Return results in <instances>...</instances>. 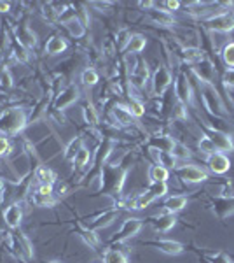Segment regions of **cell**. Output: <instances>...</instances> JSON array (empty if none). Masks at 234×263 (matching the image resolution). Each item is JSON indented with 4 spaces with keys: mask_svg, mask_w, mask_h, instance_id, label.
I'll use <instances>...</instances> for the list:
<instances>
[{
    "mask_svg": "<svg viewBox=\"0 0 234 263\" xmlns=\"http://www.w3.org/2000/svg\"><path fill=\"white\" fill-rule=\"evenodd\" d=\"M127 156L122 158V162L119 165H103L100 174V192L103 195H107L114 200V207L121 205V193L124 188V181L130 172V162H127Z\"/></svg>",
    "mask_w": 234,
    "mask_h": 263,
    "instance_id": "6da1fadb",
    "label": "cell"
},
{
    "mask_svg": "<svg viewBox=\"0 0 234 263\" xmlns=\"http://www.w3.org/2000/svg\"><path fill=\"white\" fill-rule=\"evenodd\" d=\"M28 125V118L25 109L11 107L0 114V134L2 135H18Z\"/></svg>",
    "mask_w": 234,
    "mask_h": 263,
    "instance_id": "7a4b0ae2",
    "label": "cell"
},
{
    "mask_svg": "<svg viewBox=\"0 0 234 263\" xmlns=\"http://www.w3.org/2000/svg\"><path fill=\"white\" fill-rule=\"evenodd\" d=\"M203 27L211 32H222V33L232 32L234 30V14L229 11L222 12V14H214V16H210V18L203 20Z\"/></svg>",
    "mask_w": 234,
    "mask_h": 263,
    "instance_id": "3957f363",
    "label": "cell"
},
{
    "mask_svg": "<svg viewBox=\"0 0 234 263\" xmlns=\"http://www.w3.org/2000/svg\"><path fill=\"white\" fill-rule=\"evenodd\" d=\"M203 102H205V107L210 111L211 116L215 118H222L225 111H224V104L220 100L219 93H217L214 84H203Z\"/></svg>",
    "mask_w": 234,
    "mask_h": 263,
    "instance_id": "277c9868",
    "label": "cell"
},
{
    "mask_svg": "<svg viewBox=\"0 0 234 263\" xmlns=\"http://www.w3.org/2000/svg\"><path fill=\"white\" fill-rule=\"evenodd\" d=\"M142 227H143V219H138V218L126 219V221L122 223L121 230L110 239V246L121 244V242H124V240L131 239V237H135L140 230H142Z\"/></svg>",
    "mask_w": 234,
    "mask_h": 263,
    "instance_id": "5b68a950",
    "label": "cell"
},
{
    "mask_svg": "<svg viewBox=\"0 0 234 263\" xmlns=\"http://www.w3.org/2000/svg\"><path fill=\"white\" fill-rule=\"evenodd\" d=\"M173 174L180 179L182 182H187V184H196V182H205L208 179V174L205 171H201L196 165H182V167H177Z\"/></svg>",
    "mask_w": 234,
    "mask_h": 263,
    "instance_id": "8992f818",
    "label": "cell"
},
{
    "mask_svg": "<svg viewBox=\"0 0 234 263\" xmlns=\"http://www.w3.org/2000/svg\"><path fill=\"white\" fill-rule=\"evenodd\" d=\"M203 130H205V137L210 139L211 144L217 147L219 153H232L234 151V142L229 134L214 130V128H206V126H203Z\"/></svg>",
    "mask_w": 234,
    "mask_h": 263,
    "instance_id": "52a82bcc",
    "label": "cell"
},
{
    "mask_svg": "<svg viewBox=\"0 0 234 263\" xmlns=\"http://www.w3.org/2000/svg\"><path fill=\"white\" fill-rule=\"evenodd\" d=\"M11 242H12V249H14L19 258H23L25 261L33 260V246L25 233L21 232L11 233Z\"/></svg>",
    "mask_w": 234,
    "mask_h": 263,
    "instance_id": "ba28073f",
    "label": "cell"
},
{
    "mask_svg": "<svg viewBox=\"0 0 234 263\" xmlns=\"http://www.w3.org/2000/svg\"><path fill=\"white\" fill-rule=\"evenodd\" d=\"M172 84V72L166 65H157V69L152 76V91L156 97H161L163 93L168 90V86Z\"/></svg>",
    "mask_w": 234,
    "mask_h": 263,
    "instance_id": "9c48e42d",
    "label": "cell"
},
{
    "mask_svg": "<svg viewBox=\"0 0 234 263\" xmlns=\"http://www.w3.org/2000/svg\"><path fill=\"white\" fill-rule=\"evenodd\" d=\"M79 97H80L79 86H75V84H69L65 90L59 91V95L56 97V100H54V107L53 109L63 112L67 107H70L72 104H75V102L79 100Z\"/></svg>",
    "mask_w": 234,
    "mask_h": 263,
    "instance_id": "30bf717a",
    "label": "cell"
},
{
    "mask_svg": "<svg viewBox=\"0 0 234 263\" xmlns=\"http://www.w3.org/2000/svg\"><path fill=\"white\" fill-rule=\"evenodd\" d=\"M147 223L151 224L152 230L156 233H166L177 224V218H175V214H172V213H163V214H157V216L148 218Z\"/></svg>",
    "mask_w": 234,
    "mask_h": 263,
    "instance_id": "8fae6325",
    "label": "cell"
},
{
    "mask_svg": "<svg viewBox=\"0 0 234 263\" xmlns=\"http://www.w3.org/2000/svg\"><path fill=\"white\" fill-rule=\"evenodd\" d=\"M175 95H177V100L180 102V104H184L185 107H187V104L193 102V88H190V83L184 72H180L175 79Z\"/></svg>",
    "mask_w": 234,
    "mask_h": 263,
    "instance_id": "7c38bea8",
    "label": "cell"
},
{
    "mask_svg": "<svg viewBox=\"0 0 234 263\" xmlns=\"http://www.w3.org/2000/svg\"><path fill=\"white\" fill-rule=\"evenodd\" d=\"M117 218H119V209H109V211H105V213H101V214H98L96 218H93L91 221H88L86 223V228H89V230H100V228H107L110 227L114 221H117Z\"/></svg>",
    "mask_w": 234,
    "mask_h": 263,
    "instance_id": "4fadbf2b",
    "label": "cell"
},
{
    "mask_svg": "<svg viewBox=\"0 0 234 263\" xmlns=\"http://www.w3.org/2000/svg\"><path fill=\"white\" fill-rule=\"evenodd\" d=\"M23 203L21 202H12L9 207L6 209V213H4V221L9 228L12 230H18L19 224H21V219H23Z\"/></svg>",
    "mask_w": 234,
    "mask_h": 263,
    "instance_id": "5bb4252c",
    "label": "cell"
},
{
    "mask_svg": "<svg viewBox=\"0 0 234 263\" xmlns=\"http://www.w3.org/2000/svg\"><path fill=\"white\" fill-rule=\"evenodd\" d=\"M194 72L199 79L205 84H214L215 79V63L210 60L208 57H203V60L199 63H196Z\"/></svg>",
    "mask_w": 234,
    "mask_h": 263,
    "instance_id": "9a60e30c",
    "label": "cell"
},
{
    "mask_svg": "<svg viewBox=\"0 0 234 263\" xmlns=\"http://www.w3.org/2000/svg\"><path fill=\"white\" fill-rule=\"evenodd\" d=\"M214 213L219 219H225L227 216L234 214V197H217L211 198Z\"/></svg>",
    "mask_w": 234,
    "mask_h": 263,
    "instance_id": "2e32d148",
    "label": "cell"
},
{
    "mask_svg": "<svg viewBox=\"0 0 234 263\" xmlns=\"http://www.w3.org/2000/svg\"><path fill=\"white\" fill-rule=\"evenodd\" d=\"M143 246H151V248H156L166 254H172V256H177V254H180L184 251V244L182 242H177V240H166V239L147 240V242H143Z\"/></svg>",
    "mask_w": 234,
    "mask_h": 263,
    "instance_id": "e0dca14e",
    "label": "cell"
},
{
    "mask_svg": "<svg viewBox=\"0 0 234 263\" xmlns=\"http://www.w3.org/2000/svg\"><path fill=\"white\" fill-rule=\"evenodd\" d=\"M147 146L154 151H164V153H173L177 146V141L169 135H154V137H148Z\"/></svg>",
    "mask_w": 234,
    "mask_h": 263,
    "instance_id": "ac0fdd59",
    "label": "cell"
},
{
    "mask_svg": "<svg viewBox=\"0 0 234 263\" xmlns=\"http://www.w3.org/2000/svg\"><path fill=\"white\" fill-rule=\"evenodd\" d=\"M206 165L214 174H225L231 168V162L224 153H214L206 158Z\"/></svg>",
    "mask_w": 234,
    "mask_h": 263,
    "instance_id": "d6986e66",
    "label": "cell"
},
{
    "mask_svg": "<svg viewBox=\"0 0 234 263\" xmlns=\"http://www.w3.org/2000/svg\"><path fill=\"white\" fill-rule=\"evenodd\" d=\"M130 81L135 88H138V90L145 88V83L148 81V67L143 60L137 62V67H135L130 76Z\"/></svg>",
    "mask_w": 234,
    "mask_h": 263,
    "instance_id": "ffe728a7",
    "label": "cell"
},
{
    "mask_svg": "<svg viewBox=\"0 0 234 263\" xmlns=\"http://www.w3.org/2000/svg\"><path fill=\"white\" fill-rule=\"evenodd\" d=\"M112 116L116 118L117 125H121V126H131V125H135L133 114L130 112V109H127L126 105H121V104L114 105V107H112Z\"/></svg>",
    "mask_w": 234,
    "mask_h": 263,
    "instance_id": "44dd1931",
    "label": "cell"
},
{
    "mask_svg": "<svg viewBox=\"0 0 234 263\" xmlns=\"http://www.w3.org/2000/svg\"><path fill=\"white\" fill-rule=\"evenodd\" d=\"M187 200H189V198H187L185 195H173V197H168L163 205L164 213H172V214L178 213V211H182L187 205Z\"/></svg>",
    "mask_w": 234,
    "mask_h": 263,
    "instance_id": "7402d4cb",
    "label": "cell"
},
{
    "mask_svg": "<svg viewBox=\"0 0 234 263\" xmlns=\"http://www.w3.org/2000/svg\"><path fill=\"white\" fill-rule=\"evenodd\" d=\"M35 179L39 181V184H53L56 182V172L53 168H49L48 165H39L35 168Z\"/></svg>",
    "mask_w": 234,
    "mask_h": 263,
    "instance_id": "603a6c76",
    "label": "cell"
},
{
    "mask_svg": "<svg viewBox=\"0 0 234 263\" xmlns=\"http://www.w3.org/2000/svg\"><path fill=\"white\" fill-rule=\"evenodd\" d=\"M69 48V44H67V41L63 39V37L59 35H53L51 39L46 42V53L51 54V57H54V54H61L63 51Z\"/></svg>",
    "mask_w": 234,
    "mask_h": 263,
    "instance_id": "cb8c5ba5",
    "label": "cell"
},
{
    "mask_svg": "<svg viewBox=\"0 0 234 263\" xmlns=\"http://www.w3.org/2000/svg\"><path fill=\"white\" fill-rule=\"evenodd\" d=\"M178 57L182 58L184 62L187 63H199L203 60V57H205V53H203V49L199 48H194V46H190V48H182L180 53H178Z\"/></svg>",
    "mask_w": 234,
    "mask_h": 263,
    "instance_id": "d4e9b609",
    "label": "cell"
},
{
    "mask_svg": "<svg viewBox=\"0 0 234 263\" xmlns=\"http://www.w3.org/2000/svg\"><path fill=\"white\" fill-rule=\"evenodd\" d=\"M84 147V139L80 137H75V139H72V141L67 144V147H65V153H63V158L67 160V162H74V158L77 156V153L82 149Z\"/></svg>",
    "mask_w": 234,
    "mask_h": 263,
    "instance_id": "484cf974",
    "label": "cell"
},
{
    "mask_svg": "<svg viewBox=\"0 0 234 263\" xmlns=\"http://www.w3.org/2000/svg\"><path fill=\"white\" fill-rule=\"evenodd\" d=\"M148 18H151L157 25H164V27H169V25L175 23V20H173V16L169 14V11L148 9Z\"/></svg>",
    "mask_w": 234,
    "mask_h": 263,
    "instance_id": "4316f807",
    "label": "cell"
},
{
    "mask_svg": "<svg viewBox=\"0 0 234 263\" xmlns=\"http://www.w3.org/2000/svg\"><path fill=\"white\" fill-rule=\"evenodd\" d=\"M147 46V39L143 35H131V39L130 42L126 44V48H124V53L127 54H138V53H142L143 48Z\"/></svg>",
    "mask_w": 234,
    "mask_h": 263,
    "instance_id": "83f0119b",
    "label": "cell"
},
{
    "mask_svg": "<svg viewBox=\"0 0 234 263\" xmlns=\"http://www.w3.org/2000/svg\"><path fill=\"white\" fill-rule=\"evenodd\" d=\"M77 233L80 235V239L84 240V244L89 246L91 249L100 248V239H98L96 232L89 230V228H86V227H77Z\"/></svg>",
    "mask_w": 234,
    "mask_h": 263,
    "instance_id": "f1b7e54d",
    "label": "cell"
},
{
    "mask_svg": "<svg viewBox=\"0 0 234 263\" xmlns=\"http://www.w3.org/2000/svg\"><path fill=\"white\" fill-rule=\"evenodd\" d=\"M103 263H130V258L124 251L116 248H109L103 253Z\"/></svg>",
    "mask_w": 234,
    "mask_h": 263,
    "instance_id": "f546056e",
    "label": "cell"
},
{
    "mask_svg": "<svg viewBox=\"0 0 234 263\" xmlns=\"http://www.w3.org/2000/svg\"><path fill=\"white\" fill-rule=\"evenodd\" d=\"M148 177H151V182H166L169 177V171L163 165L154 163L148 167Z\"/></svg>",
    "mask_w": 234,
    "mask_h": 263,
    "instance_id": "4dcf8cb0",
    "label": "cell"
},
{
    "mask_svg": "<svg viewBox=\"0 0 234 263\" xmlns=\"http://www.w3.org/2000/svg\"><path fill=\"white\" fill-rule=\"evenodd\" d=\"M18 41L21 42V44L25 46V48H35V44H37V35L33 33L32 30H30L28 27H19L18 28Z\"/></svg>",
    "mask_w": 234,
    "mask_h": 263,
    "instance_id": "1f68e13d",
    "label": "cell"
},
{
    "mask_svg": "<svg viewBox=\"0 0 234 263\" xmlns=\"http://www.w3.org/2000/svg\"><path fill=\"white\" fill-rule=\"evenodd\" d=\"M56 198L53 195H42L39 192L32 193V203L35 207H42V209H49V207H54L56 205Z\"/></svg>",
    "mask_w": 234,
    "mask_h": 263,
    "instance_id": "d6a6232c",
    "label": "cell"
},
{
    "mask_svg": "<svg viewBox=\"0 0 234 263\" xmlns=\"http://www.w3.org/2000/svg\"><path fill=\"white\" fill-rule=\"evenodd\" d=\"M82 116H84V121H86L89 126H96L98 121H100L95 105H93L89 100H86V104L82 105Z\"/></svg>",
    "mask_w": 234,
    "mask_h": 263,
    "instance_id": "836d02e7",
    "label": "cell"
},
{
    "mask_svg": "<svg viewBox=\"0 0 234 263\" xmlns=\"http://www.w3.org/2000/svg\"><path fill=\"white\" fill-rule=\"evenodd\" d=\"M157 163L163 165L168 171H175L177 168V158L172 155V153H164V151H157Z\"/></svg>",
    "mask_w": 234,
    "mask_h": 263,
    "instance_id": "e575fe53",
    "label": "cell"
},
{
    "mask_svg": "<svg viewBox=\"0 0 234 263\" xmlns=\"http://www.w3.org/2000/svg\"><path fill=\"white\" fill-rule=\"evenodd\" d=\"M12 53H14V58L18 62L21 63H27L30 60V54H28V49L25 48L23 44L18 41V39H14V42H12Z\"/></svg>",
    "mask_w": 234,
    "mask_h": 263,
    "instance_id": "d590c367",
    "label": "cell"
},
{
    "mask_svg": "<svg viewBox=\"0 0 234 263\" xmlns=\"http://www.w3.org/2000/svg\"><path fill=\"white\" fill-rule=\"evenodd\" d=\"M91 160H93L91 151H89L88 147H82V149L77 153V156L74 158V167L75 168H82V167H86Z\"/></svg>",
    "mask_w": 234,
    "mask_h": 263,
    "instance_id": "8d00e7d4",
    "label": "cell"
},
{
    "mask_svg": "<svg viewBox=\"0 0 234 263\" xmlns=\"http://www.w3.org/2000/svg\"><path fill=\"white\" fill-rule=\"evenodd\" d=\"M203 260H205L206 263H232V260L224 251L205 253V254H203Z\"/></svg>",
    "mask_w": 234,
    "mask_h": 263,
    "instance_id": "74e56055",
    "label": "cell"
},
{
    "mask_svg": "<svg viewBox=\"0 0 234 263\" xmlns=\"http://www.w3.org/2000/svg\"><path fill=\"white\" fill-rule=\"evenodd\" d=\"M63 25H65V28L70 32V35H74V37H82V35H84V32H86V28H84L82 25L79 23V20H77V18L67 21V23H63Z\"/></svg>",
    "mask_w": 234,
    "mask_h": 263,
    "instance_id": "f35d334b",
    "label": "cell"
},
{
    "mask_svg": "<svg viewBox=\"0 0 234 263\" xmlns=\"http://www.w3.org/2000/svg\"><path fill=\"white\" fill-rule=\"evenodd\" d=\"M98 72L95 69H86L82 70V74H80V81H82L84 86H95L98 83Z\"/></svg>",
    "mask_w": 234,
    "mask_h": 263,
    "instance_id": "ab89813d",
    "label": "cell"
},
{
    "mask_svg": "<svg viewBox=\"0 0 234 263\" xmlns=\"http://www.w3.org/2000/svg\"><path fill=\"white\" fill-rule=\"evenodd\" d=\"M147 192L151 193L154 198L164 197L166 192H168V184H166V182H151V186L147 188Z\"/></svg>",
    "mask_w": 234,
    "mask_h": 263,
    "instance_id": "60d3db41",
    "label": "cell"
},
{
    "mask_svg": "<svg viewBox=\"0 0 234 263\" xmlns=\"http://www.w3.org/2000/svg\"><path fill=\"white\" fill-rule=\"evenodd\" d=\"M126 107L130 109L131 114H133V118H142L143 112H145V107H143L142 102H140L138 99H133V97L130 99V104H127Z\"/></svg>",
    "mask_w": 234,
    "mask_h": 263,
    "instance_id": "b9f144b4",
    "label": "cell"
},
{
    "mask_svg": "<svg viewBox=\"0 0 234 263\" xmlns=\"http://www.w3.org/2000/svg\"><path fill=\"white\" fill-rule=\"evenodd\" d=\"M222 60L229 69H234V42L225 44V48L222 51Z\"/></svg>",
    "mask_w": 234,
    "mask_h": 263,
    "instance_id": "7bdbcfd3",
    "label": "cell"
},
{
    "mask_svg": "<svg viewBox=\"0 0 234 263\" xmlns=\"http://www.w3.org/2000/svg\"><path fill=\"white\" fill-rule=\"evenodd\" d=\"M198 146H199V151L201 153H205V155H214V153H219L217 151V147L214 146V144H211V141L208 137H205V135H203L201 137V141L198 142Z\"/></svg>",
    "mask_w": 234,
    "mask_h": 263,
    "instance_id": "ee69618b",
    "label": "cell"
},
{
    "mask_svg": "<svg viewBox=\"0 0 234 263\" xmlns=\"http://www.w3.org/2000/svg\"><path fill=\"white\" fill-rule=\"evenodd\" d=\"M11 88H12V76L9 70L4 69L0 72V90L7 91V90H11Z\"/></svg>",
    "mask_w": 234,
    "mask_h": 263,
    "instance_id": "f6af8a7d",
    "label": "cell"
},
{
    "mask_svg": "<svg viewBox=\"0 0 234 263\" xmlns=\"http://www.w3.org/2000/svg\"><path fill=\"white\" fill-rule=\"evenodd\" d=\"M131 39V33L126 30V28H122V30H119L117 32V39H116V46H117V49H121V51H124L126 48V44L130 42Z\"/></svg>",
    "mask_w": 234,
    "mask_h": 263,
    "instance_id": "bcb514c9",
    "label": "cell"
},
{
    "mask_svg": "<svg viewBox=\"0 0 234 263\" xmlns=\"http://www.w3.org/2000/svg\"><path fill=\"white\" fill-rule=\"evenodd\" d=\"M173 156L178 160H185V158H190V151H189V147H185L184 144H180V142H177V146H175V149H173L172 153Z\"/></svg>",
    "mask_w": 234,
    "mask_h": 263,
    "instance_id": "7dc6e473",
    "label": "cell"
},
{
    "mask_svg": "<svg viewBox=\"0 0 234 263\" xmlns=\"http://www.w3.org/2000/svg\"><path fill=\"white\" fill-rule=\"evenodd\" d=\"M116 51H117L116 41L110 39V37L103 39V53L107 54V57H114V53H116Z\"/></svg>",
    "mask_w": 234,
    "mask_h": 263,
    "instance_id": "c3c4849f",
    "label": "cell"
},
{
    "mask_svg": "<svg viewBox=\"0 0 234 263\" xmlns=\"http://www.w3.org/2000/svg\"><path fill=\"white\" fill-rule=\"evenodd\" d=\"M11 151H12V146H11L9 139H7L6 135H0V156L11 155Z\"/></svg>",
    "mask_w": 234,
    "mask_h": 263,
    "instance_id": "681fc988",
    "label": "cell"
},
{
    "mask_svg": "<svg viewBox=\"0 0 234 263\" xmlns=\"http://www.w3.org/2000/svg\"><path fill=\"white\" fill-rule=\"evenodd\" d=\"M222 83H224V86H227V88L234 86V69H229V70L224 72Z\"/></svg>",
    "mask_w": 234,
    "mask_h": 263,
    "instance_id": "f907efd6",
    "label": "cell"
},
{
    "mask_svg": "<svg viewBox=\"0 0 234 263\" xmlns=\"http://www.w3.org/2000/svg\"><path fill=\"white\" fill-rule=\"evenodd\" d=\"M51 118H53V120H56V123H59V125H65V123H67L65 116H63V112L56 111V109H53V111H51Z\"/></svg>",
    "mask_w": 234,
    "mask_h": 263,
    "instance_id": "816d5d0a",
    "label": "cell"
},
{
    "mask_svg": "<svg viewBox=\"0 0 234 263\" xmlns=\"http://www.w3.org/2000/svg\"><path fill=\"white\" fill-rule=\"evenodd\" d=\"M39 193L42 195H53V184H39Z\"/></svg>",
    "mask_w": 234,
    "mask_h": 263,
    "instance_id": "f5cc1de1",
    "label": "cell"
},
{
    "mask_svg": "<svg viewBox=\"0 0 234 263\" xmlns=\"http://www.w3.org/2000/svg\"><path fill=\"white\" fill-rule=\"evenodd\" d=\"M161 6H164V7H168L169 11H175V9H178V7L182 6L180 2H163Z\"/></svg>",
    "mask_w": 234,
    "mask_h": 263,
    "instance_id": "db71d44e",
    "label": "cell"
},
{
    "mask_svg": "<svg viewBox=\"0 0 234 263\" xmlns=\"http://www.w3.org/2000/svg\"><path fill=\"white\" fill-rule=\"evenodd\" d=\"M11 9V4L9 2H0V12H7Z\"/></svg>",
    "mask_w": 234,
    "mask_h": 263,
    "instance_id": "11a10c76",
    "label": "cell"
},
{
    "mask_svg": "<svg viewBox=\"0 0 234 263\" xmlns=\"http://www.w3.org/2000/svg\"><path fill=\"white\" fill-rule=\"evenodd\" d=\"M58 192H59V195H67V193H65V192H67V184H65V182H63V184L59 186V190H58Z\"/></svg>",
    "mask_w": 234,
    "mask_h": 263,
    "instance_id": "9f6ffc18",
    "label": "cell"
},
{
    "mask_svg": "<svg viewBox=\"0 0 234 263\" xmlns=\"http://www.w3.org/2000/svg\"><path fill=\"white\" fill-rule=\"evenodd\" d=\"M4 190H6V181H4L2 177H0V193H2Z\"/></svg>",
    "mask_w": 234,
    "mask_h": 263,
    "instance_id": "6f0895ef",
    "label": "cell"
},
{
    "mask_svg": "<svg viewBox=\"0 0 234 263\" xmlns=\"http://www.w3.org/2000/svg\"><path fill=\"white\" fill-rule=\"evenodd\" d=\"M48 263H61V261H58V260H51V261H48Z\"/></svg>",
    "mask_w": 234,
    "mask_h": 263,
    "instance_id": "680465c9",
    "label": "cell"
},
{
    "mask_svg": "<svg viewBox=\"0 0 234 263\" xmlns=\"http://www.w3.org/2000/svg\"><path fill=\"white\" fill-rule=\"evenodd\" d=\"M232 14H234V11H232Z\"/></svg>",
    "mask_w": 234,
    "mask_h": 263,
    "instance_id": "91938a15",
    "label": "cell"
}]
</instances>
